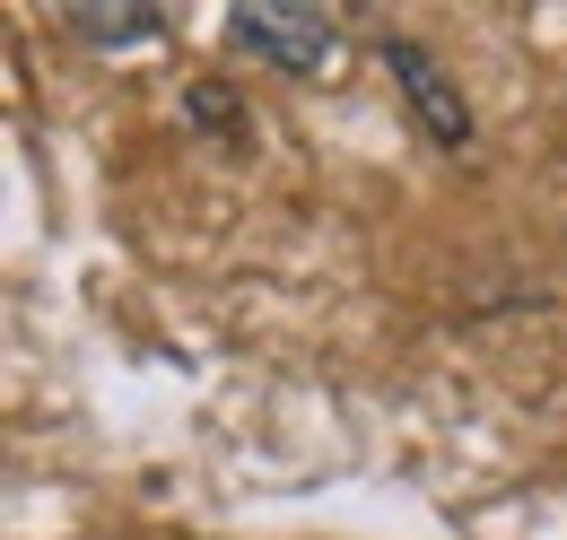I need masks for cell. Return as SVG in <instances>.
Listing matches in <instances>:
<instances>
[{
    "mask_svg": "<svg viewBox=\"0 0 567 540\" xmlns=\"http://www.w3.org/2000/svg\"><path fill=\"white\" fill-rule=\"evenodd\" d=\"M227 35H236L254 62L288 70V79H306V70H323L341 53V27H332L315 0H245V9L227 18Z\"/></svg>",
    "mask_w": 567,
    "mask_h": 540,
    "instance_id": "6da1fadb",
    "label": "cell"
},
{
    "mask_svg": "<svg viewBox=\"0 0 567 540\" xmlns=\"http://www.w3.org/2000/svg\"><path fill=\"white\" fill-rule=\"evenodd\" d=\"M384 70L402 79V96H411V105L427 114V132L445 139V148H463V139H472V105H463V96L445 87V70L427 62L420 44H384Z\"/></svg>",
    "mask_w": 567,
    "mask_h": 540,
    "instance_id": "7a4b0ae2",
    "label": "cell"
},
{
    "mask_svg": "<svg viewBox=\"0 0 567 540\" xmlns=\"http://www.w3.org/2000/svg\"><path fill=\"white\" fill-rule=\"evenodd\" d=\"M79 35H114V44H132V35H157V9H123V18H96V9H71Z\"/></svg>",
    "mask_w": 567,
    "mask_h": 540,
    "instance_id": "3957f363",
    "label": "cell"
}]
</instances>
